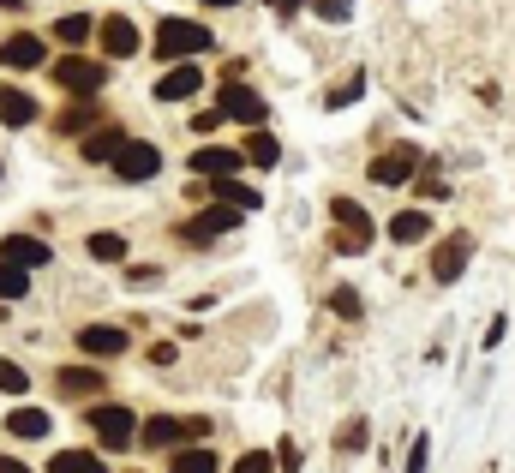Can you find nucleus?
I'll use <instances>...</instances> for the list:
<instances>
[{"label":"nucleus","mask_w":515,"mask_h":473,"mask_svg":"<svg viewBox=\"0 0 515 473\" xmlns=\"http://www.w3.org/2000/svg\"><path fill=\"white\" fill-rule=\"evenodd\" d=\"M420 174V150L414 144H396V150H384L378 162H372V180L378 186H402V180H414Z\"/></svg>","instance_id":"nucleus-6"},{"label":"nucleus","mask_w":515,"mask_h":473,"mask_svg":"<svg viewBox=\"0 0 515 473\" xmlns=\"http://www.w3.org/2000/svg\"><path fill=\"white\" fill-rule=\"evenodd\" d=\"M216 126H222V102L204 108V114H192V132H216Z\"/></svg>","instance_id":"nucleus-35"},{"label":"nucleus","mask_w":515,"mask_h":473,"mask_svg":"<svg viewBox=\"0 0 515 473\" xmlns=\"http://www.w3.org/2000/svg\"><path fill=\"white\" fill-rule=\"evenodd\" d=\"M468 258H474V240H468V234H450V240L432 252V276H438V282H456V276L468 270Z\"/></svg>","instance_id":"nucleus-9"},{"label":"nucleus","mask_w":515,"mask_h":473,"mask_svg":"<svg viewBox=\"0 0 515 473\" xmlns=\"http://www.w3.org/2000/svg\"><path fill=\"white\" fill-rule=\"evenodd\" d=\"M318 6V18H330V24H342L348 12H354V0H312Z\"/></svg>","instance_id":"nucleus-32"},{"label":"nucleus","mask_w":515,"mask_h":473,"mask_svg":"<svg viewBox=\"0 0 515 473\" xmlns=\"http://www.w3.org/2000/svg\"><path fill=\"white\" fill-rule=\"evenodd\" d=\"M0 120L6 126H30L36 120V96H24L18 84H0Z\"/></svg>","instance_id":"nucleus-17"},{"label":"nucleus","mask_w":515,"mask_h":473,"mask_svg":"<svg viewBox=\"0 0 515 473\" xmlns=\"http://www.w3.org/2000/svg\"><path fill=\"white\" fill-rule=\"evenodd\" d=\"M168 473H222V462H216L210 450H180V456H174V468H168Z\"/></svg>","instance_id":"nucleus-24"},{"label":"nucleus","mask_w":515,"mask_h":473,"mask_svg":"<svg viewBox=\"0 0 515 473\" xmlns=\"http://www.w3.org/2000/svg\"><path fill=\"white\" fill-rule=\"evenodd\" d=\"M330 216H336V252H366L372 246V216L354 198H336Z\"/></svg>","instance_id":"nucleus-3"},{"label":"nucleus","mask_w":515,"mask_h":473,"mask_svg":"<svg viewBox=\"0 0 515 473\" xmlns=\"http://www.w3.org/2000/svg\"><path fill=\"white\" fill-rule=\"evenodd\" d=\"M6 432H18L24 444H36V438H48V414H42V408H12Z\"/></svg>","instance_id":"nucleus-20"},{"label":"nucleus","mask_w":515,"mask_h":473,"mask_svg":"<svg viewBox=\"0 0 515 473\" xmlns=\"http://www.w3.org/2000/svg\"><path fill=\"white\" fill-rule=\"evenodd\" d=\"M222 114H234V120L258 126V120H264V96H258V90H246V84H228V90H222Z\"/></svg>","instance_id":"nucleus-14"},{"label":"nucleus","mask_w":515,"mask_h":473,"mask_svg":"<svg viewBox=\"0 0 515 473\" xmlns=\"http://www.w3.org/2000/svg\"><path fill=\"white\" fill-rule=\"evenodd\" d=\"M330 306H336V312H342V318H360V294H336V300H330Z\"/></svg>","instance_id":"nucleus-36"},{"label":"nucleus","mask_w":515,"mask_h":473,"mask_svg":"<svg viewBox=\"0 0 515 473\" xmlns=\"http://www.w3.org/2000/svg\"><path fill=\"white\" fill-rule=\"evenodd\" d=\"M198 84H204V72H198L192 60H180L174 72L156 78V96H162V102H186V96H198Z\"/></svg>","instance_id":"nucleus-10"},{"label":"nucleus","mask_w":515,"mask_h":473,"mask_svg":"<svg viewBox=\"0 0 515 473\" xmlns=\"http://www.w3.org/2000/svg\"><path fill=\"white\" fill-rule=\"evenodd\" d=\"M276 468H282V462H270L264 450H246V456L234 462V473H276Z\"/></svg>","instance_id":"nucleus-31"},{"label":"nucleus","mask_w":515,"mask_h":473,"mask_svg":"<svg viewBox=\"0 0 515 473\" xmlns=\"http://www.w3.org/2000/svg\"><path fill=\"white\" fill-rule=\"evenodd\" d=\"M210 6H234V0H210Z\"/></svg>","instance_id":"nucleus-39"},{"label":"nucleus","mask_w":515,"mask_h":473,"mask_svg":"<svg viewBox=\"0 0 515 473\" xmlns=\"http://www.w3.org/2000/svg\"><path fill=\"white\" fill-rule=\"evenodd\" d=\"M0 258L18 264V270H42V264H48V246L30 240V234H12V240H0Z\"/></svg>","instance_id":"nucleus-15"},{"label":"nucleus","mask_w":515,"mask_h":473,"mask_svg":"<svg viewBox=\"0 0 515 473\" xmlns=\"http://www.w3.org/2000/svg\"><path fill=\"white\" fill-rule=\"evenodd\" d=\"M0 390H6V396H24V390H30V378H24V366H12V360H0Z\"/></svg>","instance_id":"nucleus-29"},{"label":"nucleus","mask_w":515,"mask_h":473,"mask_svg":"<svg viewBox=\"0 0 515 473\" xmlns=\"http://www.w3.org/2000/svg\"><path fill=\"white\" fill-rule=\"evenodd\" d=\"M96 384H102V378H96L90 366H66V372H60V396H66V402H84V396H96Z\"/></svg>","instance_id":"nucleus-19"},{"label":"nucleus","mask_w":515,"mask_h":473,"mask_svg":"<svg viewBox=\"0 0 515 473\" xmlns=\"http://www.w3.org/2000/svg\"><path fill=\"white\" fill-rule=\"evenodd\" d=\"M156 168H162V150L144 144V138H126L120 156H114V174H120V180H150Z\"/></svg>","instance_id":"nucleus-5"},{"label":"nucleus","mask_w":515,"mask_h":473,"mask_svg":"<svg viewBox=\"0 0 515 473\" xmlns=\"http://www.w3.org/2000/svg\"><path fill=\"white\" fill-rule=\"evenodd\" d=\"M180 438H192V426H186V420H168V414H156V420L138 432L144 450H168V444H180Z\"/></svg>","instance_id":"nucleus-16"},{"label":"nucleus","mask_w":515,"mask_h":473,"mask_svg":"<svg viewBox=\"0 0 515 473\" xmlns=\"http://www.w3.org/2000/svg\"><path fill=\"white\" fill-rule=\"evenodd\" d=\"M0 473H30L24 462H12V456H0Z\"/></svg>","instance_id":"nucleus-37"},{"label":"nucleus","mask_w":515,"mask_h":473,"mask_svg":"<svg viewBox=\"0 0 515 473\" xmlns=\"http://www.w3.org/2000/svg\"><path fill=\"white\" fill-rule=\"evenodd\" d=\"M54 84L72 90V96H96L108 84V66L102 60H84V54H66V60H54Z\"/></svg>","instance_id":"nucleus-2"},{"label":"nucleus","mask_w":515,"mask_h":473,"mask_svg":"<svg viewBox=\"0 0 515 473\" xmlns=\"http://www.w3.org/2000/svg\"><path fill=\"white\" fill-rule=\"evenodd\" d=\"M96 36H102V48H108L114 60L138 54V30H132V18H120V12H114V18H102V24H96Z\"/></svg>","instance_id":"nucleus-13"},{"label":"nucleus","mask_w":515,"mask_h":473,"mask_svg":"<svg viewBox=\"0 0 515 473\" xmlns=\"http://www.w3.org/2000/svg\"><path fill=\"white\" fill-rule=\"evenodd\" d=\"M228 228H240V210H234V204H210V210H204V216H192L180 234H186L192 246H204L210 234H228Z\"/></svg>","instance_id":"nucleus-8"},{"label":"nucleus","mask_w":515,"mask_h":473,"mask_svg":"<svg viewBox=\"0 0 515 473\" xmlns=\"http://www.w3.org/2000/svg\"><path fill=\"white\" fill-rule=\"evenodd\" d=\"M24 288H30V270H18V264L0 258V300H24Z\"/></svg>","instance_id":"nucleus-26"},{"label":"nucleus","mask_w":515,"mask_h":473,"mask_svg":"<svg viewBox=\"0 0 515 473\" xmlns=\"http://www.w3.org/2000/svg\"><path fill=\"white\" fill-rule=\"evenodd\" d=\"M342 450H366V420H354V426H342V438H336Z\"/></svg>","instance_id":"nucleus-33"},{"label":"nucleus","mask_w":515,"mask_h":473,"mask_svg":"<svg viewBox=\"0 0 515 473\" xmlns=\"http://www.w3.org/2000/svg\"><path fill=\"white\" fill-rule=\"evenodd\" d=\"M90 120H96V108H90V102H84V108H66V114H60V120H54V126H60V138H66V132H84V126H90Z\"/></svg>","instance_id":"nucleus-28"},{"label":"nucleus","mask_w":515,"mask_h":473,"mask_svg":"<svg viewBox=\"0 0 515 473\" xmlns=\"http://www.w3.org/2000/svg\"><path fill=\"white\" fill-rule=\"evenodd\" d=\"M90 432L102 450H132L138 444V420L126 408H90Z\"/></svg>","instance_id":"nucleus-4"},{"label":"nucleus","mask_w":515,"mask_h":473,"mask_svg":"<svg viewBox=\"0 0 515 473\" xmlns=\"http://www.w3.org/2000/svg\"><path fill=\"white\" fill-rule=\"evenodd\" d=\"M48 60V48H42V36H6L0 42V66H18V72H30V66H42Z\"/></svg>","instance_id":"nucleus-12"},{"label":"nucleus","mask_w":515,"mask_h":473,"mask_svg":"<svg viewBox=\"0 0 515 473\" xmlns=\"http://www.w3.org/2000/svg\"><path fill=\"white\" fill-rule=\"evenodd\" d=\"M78 348H84L90 360L126 354V330H120V324H90V330H78Z\"/></svg>","instance_id":"nucleus-11"},{"label":"nucleus","mask_w":515,"mask_h":473,"mask_svg":"<svg viewBox=\"0 0 515 473\" xmlns=\"http://www.w3.org/2000/svg\"><path fill=\"white\" fill-rule=\"evenodd\" d=\"M54 36H60V42H84V36H90V18H84V12H60Z\"/></svg>","instance_id":"nucleus-27"},{"label":"nucleus","mask_w":515,"mask_h":473,"mask_svg":"<svg viewBox=\"0 0 515 473\" xmlns=\"http://www.w3.org/2000/svg\"><path fill=\"white\" fill-rule=\"evenodd\" d=\"M48 473H108V468H102L96 456H84V450H60V456H54V468H48Z\"/></svg>","instance_id":"nucleus-25"},{"label":"nucleus","mask_w":515,"mask_h":473,"mask_svg":"<svg viewBox=\"0 0 515 473\" xmlns=\"http://www.w3.org/2000/svg\"><path fill=\"white\" fill-rule=\"evenodd\" d=\"M120 144H126V138H120L114 126H102V132H90V144H84V162H114V156H120Z\"/></svg>","instance_id":"nucleus-21"},{"label":"nucleus","mask_w":515,"mask_h":473,"mask_svg":"<svg viewBox=\"0 0 515 473\" xmlns=\"http://www.w3.org/2000/svg\"><path fill=\"white\" fill-rule=\"evenodd\" d=\"M204 48H216L204 24H192V18H162V24H156V54H162V60H192V54H204Z\"/></svg>","instance_id":"nucleus-1"},{"label":"nucleus","mask_w":515,"mask_h":473,"mask_svg":"<svg viewBox=\"0 0 515 473\" xmlns=\"http://www.w3.org/2000/svg\"><path fill=\"white\" fill-rule=\"evenodd\" d=\"M426 234H432V216H426V210H402V216L390 222V240H396V246H414V240H426Z\"/></svg>","instance_id":"nucleus-18"},{"label":"nucleus","mask_w":515,"mask_h":473,"mask_svg":"<svg viewBox=\"0 0 515 473\" xmlns=\"http://www.w3.org/2000/svg\"><path fill=\"white\" fill-rule=\"evenodd\" d=\"M360 90H366V78L354 72V78H342L336 84V96H330V108H348V102H360Z\"/></svg>","instance_id":"nucleus-30"},{"label":"nucleus","mask_w":515,"mask_h":473,"mask_svg":"<svg viewBox=\"0 0 515 473\" xmlns=\"http://www.w3.org/2000/svg\"><path fill=\"white\" fill-rule=\"evenodd\" d=\"M270 6H276V12H294V6H288V0H270Z\"/></svg>","instance_id":"nucleus-38"},{"label":"nucleus","mask_w":515,"mask_h":473,"mask_svg":"<svg viewBox=\"0 0 515 473\" xmlns=\"http://www.w3.org/2000/svg\"><path fill=\"white\" fill-rule=\"evenodd\" d=\"M246 162H258V168H276V162H282V144H276L270 132H258V126H252V138H246Z\"/></svg>","instance_id":"nucleus-22"},{"label":"nucleus","mask_w":515,"mask_h":473,"mask_svg":"<svg viewBox=\"0 0 515 473\" xmlns=\"http://www.w3.org/2000/svg\"><path fill=\"white\" fill-rule=\"evenodd\" d=\"M288 6H300V0H288Z\"/></svg>","instance_id":"nucleus-40"},{"label":"nucleus","mask_w":515,"mask_h":473,"mask_svg":"<svg viewBox=\"0 0 515 473\" xmlns=\"http://www.w3.org/2000/svg\"><path fill=\"white\" fill-rule=\"evenodd\" d=\"M90 258H96V264H120V258H126V240L102 228V234H90Z\"/></svg>","instance_id":"nucleus-23"},{"label":"nucleus","mask_w":515,"mask_h":473,"mask_svg":"<svg viewBox=\"0 0 515 473\" xmlns=\"http://www.w3.org/2000/svg\"><path fill=\"white\" fill-rule=\"evenodd\" d=\"M426 462H432V444H426V438H414V450H408V473H426Z\"/></svg>","instance_id":"nucleus-34"},{"label":"nucleus","mask_w":515,"mask_h":473,"mask_svg":"<svg viewBox=\"0 0 515 473\" xmlns=\"http://www.w3.org/2000/svg\"><path fill=\"white\" fill-rule=\"evenodd\" d=\"M240 162H246V150H222V144L192 150V174H204V180H234V174H240Z\"/></svg>","instance_id":"nucleus-7"}]
</instances>
